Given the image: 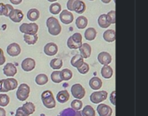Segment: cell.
Wrapping results in <instances>:
<instances>
[{"mask_svg":"<svg viewBox=\"0 0 148 116\" xmlns=\"http://www.w3.org/2000/svg\"><path fill=\"white\" fill-rule=\"evenodd\" d=\"M46 24L48 27V31L50 35L57 36L61 33L62 27H61L59 21L56 17H54V16L49 17L46 21Z\"/></svg>","mask_w":148,"mask_h":116,"instance_id":"obj_1","label":"cell"},{"mask_svg":"<svg viewBox=\"0 0 148 116\" xmlns=\"http://www.w3.org/2000/svg\"><path fill=\"white\" fill-rule=\"evenodd\" d=\"M41 99H42V102L45 108H49V109L56 108V100H55L53 93L50 90L43 91L41 95Z\"/></svg>","mask_w":148,"mask_h":116,"instance_id":"obj_2","label":"cell"},{"mask_svg":"<svg viewBox=\"0 0 148 116\" xmlns=\"http://www.w3.org/2000/svg\"><path fill=\"white\" fill-rule=\"evenodd\" d=\"M67 8L69 11H75L78 14H82L86 10V4L82 0H69Z\"/></svg>","mask_w":148,"mask_h":116,"instance_id":"obj_3","label":"cell"},{"mask_svg":"<svg viewBox=\"0 0 148 116\" xmlns=\"http://www.w3.org/2000/svg\"><path fill=\"white\" fill-rule=\"evenodd\" d=\"M67 45L71 49H80L82 45V36L80 33H75L71 36L67 42Z\"/></svg>","mask_w":148,"mask_h":116,"instance_id":"obj_4","label":"cell"},{"mask_svg":"<svg viewBox=\"0 0 148 116\" xmlns=\"http://www.w3.org/2000/svg\"><path fill=\"white\" fill-rule=\"evenodd\" d=\"M29 93H30L29 86L25 83H22L20 84V86L16 90V98L20 102H24L29 98Z\"/></svg>","mask_w":148,"mask_h":116,"instance_id":"obj_5","label":"cell"},{"mask_svg":"<svg viewBox=\"0 0 148 116\" xmlns=\"http://www.w3.org/2000/svg\"><path fill=\"white\" fill-rule=\"evenodd\" d=\"M19 30L23 34H29V35H35L38 31V25L36 23H23L19 27Z\"/></svg>","mask_w":148,"mask_h":116,"instance_id":"obj_6","label":"cell"},{"mask_svg":"<svg viewBox=\"0 0 148 116\" xmlns=\"http://www.w3.org/2000/svg\"><path fill=\"white\" fill-rule=\"evenodd\" d=\"M107 97H108L107 91H104V90L96 91V92H94L90 95V101L95 104H98V103H101L103 101H105L107 99Z\"/></svg>","mask_w":148,"mask_h":116,"instance_id":"obj_7","label":"cell"},{"mask_svg":"<svg viewBox=\"0 0 148 116\" xmlns=\"http://www.w3.org/2000/svg\"><path fill=\"white\" fill-rule=\"evenodd\" d=\"M71 94L75 99L81 100L85 96L86 91L81 84H74L71 88Z\"/></svg>","mask_w":148,"mask_h":116,"instance_id":"obj_8","label":"cell"},{"mask_svg":"<svg viewBox=\"0 0 148 116\" xmlns=\"http://www.w3.org/2000/svg\"><path fill=\"white\" fill-rule=\"evenodd\" d=\"M21 67L23 69V71L25 72H29L31 70H33L36 67V61L32 58H25L22 63H21Z\"/></svg>","mask_w":148,"mask_h":116,"instance_id":"obj_9","label":"cell"},{"mask_svg":"<svg viewBox=\"0 0 148 116\" xmlns=\"http://www.w3.org/2000/svg\"><path fill=\"white\" fill-rule=\"evenodd\" d=\"M60 20L64 24H69L74 20V15L68 10H63L60 13Z\"/></svg>","mask_w":148,"mask_h":116,"instance_id":"obj_10","label":"cell"},{"mask_svg":"<svg viewBox=\"0 0 148 116\" xmlns=\"http://www.w3.org/2000/svg\"><path fill=\"white\" fill-rule=\"evenodd\" d=\"M43 50L47 56H52L56 55V53L58 52V46L55 43H49L44 46Z\"/></svg>","mask_w":148,"mask_h":116,"instance_id":"obj_11","label":"cell"},{"mask_svg":"<svg viewBox=\"0 0 148 116\" xmlns=\"http://www.w3.org/2000/svg\"><path fill=\"white\" fill-rule=\"evenodd\" d=\"M7 54L10 56H17L21 53V48L18 43H13L7 47Z\"/></svg>","mask_w":148,"mask_h":116,"instance_id":"obj_12","label":"cell"},{"mask_svg":"<svg viewBox=\"0 0 148 116\" xmlns=\"http://www.w3.org/2000/svg\"><path fill=\"white\" fill-rule=\"evenodd\" d=\"M3 72L6 76L9 77H13L16 73H17V69L16 68V66L13 63H6V65L3 67Z\"/></svg>","mask_w":148,"mask_h":116,"instance_id":"obj_13","label":"cell"},{"mask_svg":"<svg viewBox=\"0 0 148 116\" xmlns=\"http://www.w3.org/2000/svg\"><path fill=\"white\" fill-rule=\"evenodd\" d=\"M10 19L14 23H20L23 18V13L18 9H14L9 16Z\"/></svg>","mask_w":148,"mask_h":116,"instance_id":"obj_14","label":"cell"},{"mask_svg":"<svg viewBox=\"0 0 148 116\" xmlns=\"http://www.w3.org/2000/svg\"><path fill=\"white\" fill-rule=\"evenodd\" d=\"M97 112L100 116H111L113 114L112 108L106 104H100L97 107Z\"/></svg>","mask_w":148,"mask_h":116,"instance_id":"obj_15","label":"cell"},{"mask_svg":"<svg viewBox=\"0 0 148 116\" xmlns=\"http://www.w3.org/2000/svg\"><path fill=\"white\" fill-rule=\"evenodd\" d=\"M98 61L102 65H108L112 62V56L108 52H101L98 55Z\"/></svg>","mask_w":148,"mask_h":116,"instance_id":"obj_16","label":"cell"},{"mask_svg":"<svg viewBox=\"0 0 148 116\" xmlns=\"http://www.w3.org/2000/svg\"><path fill=\"white\" fill-rule=\"evenodd\" d=\"M79 49H80L81 56L83 58H88L91 56L92 49H91V46L88 43H82V47Z\"/></svg>","mask_w":148,"mask_h":116,"instance_id":"obj_17","label":"cell"},{"mask_svg":"<svg viewBox=\"0 0 148 116\" xmlns=\"http://www.w3.org/2000/svg\"><path fill=\"white\" fill-rule=\"evenodd\" d=\"M57 116H82V113L78 110H75L72 108L63 109Z\"/></svg>","mask_w":148,"mask_h":116,"instance_id":"obj_18","label":"cell"},{"mask_svg":"<svg viewBox=\"0 0 148 116\" xmlns=\"http://www.w3.org/2000/svg\"><path fill=\"white\" fill-rule=\"evenodd\" d=\"M103 38L105 41L108 42V43H113L115 41L116 38V34H115V30H108L103 33Z\"/></svg>","mask_w":148,"mask_h":116,"instance_id":"obj_19","label":"cell"},{"mask_svg":"<svg viewBox=\"0 0 148 116\" xmlns=\"http://www.w3.org/2000/svg\"><path fill=\"white\" fill-rule=\"evenodd\" d=\"M71 65L76 69H79L80 67L82 66V64L84 63V61H83V57L81 56V55H75L72 57L71 59Z\"/></svg>","mask_w":148,"mask_h":116,"instance_id":"obj_20","label":"cell"},{"mask_svg":"<svg viewBox=\"0 0 148 116\" xmlns=\"http://www.w3.org/2000/svg\"><path fill=\"white\" fill-rule=\"evenodd\" d=\"M56 100L60 103H65L69 100V94L67 90H62L57 93L56 95Z\"/></svg>","mask_w":148,"mask_h":116,"instance_id":"obj_21","label":"cell"},{"mask_svg":"<svg viewBox=\"0 0 148 116\" xmlns=\"http://www.w3.org/2000/svg\"><path fill=\"white\" fill-rule=\"evenodd\" d=\"M39 16H40V12L36 9H30L27 12V18L33 23H35L39 18Z\"/></svg>","mask_w":148,"mask_h":116,"instance_id":"obj_22","label":"cell"},{"mask_svg":"<svg viewBox=\"0 0 148 116\" xmlns=\"http://www.w3.org/2000/svg\"><path fill=\"white\" fill-rule=\"evenodd\" d=\"M89 86L92 89L98 90L101 88L102 86V82L100 78L98 77H93L89 81Z\"/></svg>","mask_w":148,"mask_h":116,"instance_id":"obj_23","label":"cell"},{"mask_svg":"<svg viewBox=\"0 0 148 116\" xmlns=\"http://www.w3.org/2000/svg\"><path fill=\"white\" fill-rule=\"evenodd\" d=\"M23 39L24 42L29 44V45H33L35 43H36L37 40H38V36L36 34L35 35H29V34H23Z\"/></svg>","mask_w":148,"mask_h":116,"instance_id":"obj_24","label":"cell"},{"mask_svg":"<svg viewBox=\"0 0 148 116\" xmlns=\"http://www.w3.org/2000/svg\"><path fill=\"white\" fill-rule=\"evenodd\" d=\"M4 81H5V84H6L8 91L14 90L18 87V82L14 78H7V79H4Z\"/></svg>","mask_w":148,"mask_h":116,"instance_id":"obj_25","label":"cell"},{"mask_svg":"<svg viewBox=\"0 0 148 116\" xmlns=\"http://www.w3.org/2000/svg\"><path fill=\"white\" fill-rule=\"evenodd\" d=\"M22 108L23 110L28 115H31L35 113L36 111V107L34 105V103L32 102H27V103H24L23 106H22Z\"/></svg>","mask_w":148,"mask_h":116,"instance_id":"obj_26","label":"cell"},{"mask_svg":"<svg viewBox=\"0 0 148 116\" xmlns=\"http://www.w3.org/2000/svg\"><path fill=\"white\" fill-rule=\"evenodd\" d=\"M101 76H102L104 78L109 79V78L112 77V76H113V74H114V71H113V69H112L110 66H108V65H104V66L102 67V69H101Z\"/></svg>","mask_w":148,"mask_h":116,"instance_id":"obj_27","label":"cell"},{"mask_svg":"<svg viewBox=\"0 0 148 116\" xmlns=\"http://www.w3.org/2000/svg\"><path fill=\"white\" fill-rule=\"evenodd\" d=\"M96 34H97V32L95 28H88L86 30L84 36L88 41H93L96 37Z\"/></svg>","mask_w":148,"mask_h":116,"instance_id":"obj_28","label":"cell"},{"mask_svg":"<svg viewBox=\"0 0 148 116\" xmlns=\"http://www.w3.org/2000/svg\"><path fill=\"white\" fill-rule=\"evenodd\" d=\"M98 23H99L100 27H101V28H108L111 24L109 23V21H108V16H107L106 14H102V15H101L99 16V18H98Z\"/></svg>","mask_w":148,"mask_h":116,"instance_id":"obj_29","label":"cell"},{"mask_svg":"<svg viewBox=\"0 0 148 116\" xmlns=\"http://www.w3.org/2000/svg\"><path fill=\"white\" fill-rule=\"evenodd\" d=\"M75 24L78 29H84L88 25V19L84 16H80L77 17L75 21Z\"/></svg>","mask_w":148,"mask_h":116,"instance_id":"obj_30","label":"cell"},{"mask_svg":"<svg viewBox=\"0 0 148 116\" xmlns=\"http://www.w3.org/2000/svg\"><path fill=\"white\" fill-rule=\"evenodd\" d=\"M35 81H36V83L37 85L42 86V85H45L49 82V78L45 74H39L36 76Z\"/></svg>","mask_w":148,"mask_h":116,"instance_id":"obj_31","label":"cell"},{"mask_svg":"<svg viewBox=\"0 0 148 116\" xmlns=\"http://www.w3.org/2000/svg\"><path fill=\"white\" fill-rule=\"evenodd\" d=\"M62 64H63V62H62V59H60V58L52 59L51 62H50V67H51L53 69H56V70L60 69L62 67Z\"/></svg>","mask_w":148,"mask_h":116,"instance_id":"obj_32","label":"cell"},{"mask_svg":"<svg viewBox=\"0 0 148 116\" xmlns=\"http://www.w3.org/2000/svg\"><path fill=\"white\" fill-rule=\"evenodd\" d=\"M72 76H73V73L69 69H64L61 71V77L62 81H69L72 78Z\"/></svg>","mask_w":148,"mask_h":116,"instance_id":"obj_33","label":"cell"},{"mask_svg":"<svg viewBox=\"0 0 148 116\" xmlns=\"http://www.w3.org/2000/svg\"><path fill=\"white\" fill-rule=\"evenodd\" d=\"M61 10H62V6L58 3H53L49 6V11H50V13H52L54 15L59 14L61 12Z\"/></svg>","mask_w":148,"mask_h":116,"instance_id":"obj_34","label":"cell"},{"mask_svg":"<svg viewBox=\"0 0 148 116\" xmlns=\"http://www.w3.org/2000/svg\"><path fill=\"white\" fill-rule=\"evenodd\" d=\"M82 116H95V111L93 108V107L88 105L86 107H84L82 112Z\"/></svg>","mask_w":148,"mask_h":116,"instance_id":"obj_35","label":"cell"},{"mask_svg":"<svg viewBox=\"0 0 148 116\" xmlns=\"http://www.w3.org/2000/svg\"><path fill=\"white\" fill-rule=\"evenodd\" d=\"M51 80L55 83H60V82H62V79L61 77V71L56 70V71L52 72V74H51Z\"/></svg>","mask_w":148,"mask_h":116,"instance_id":"obj_36","label":"cell"},{"mask_svg":"<svg viewBox=\"0 0 148 116\" xmlns=\"http://www.w3.org/2000/svg\"><path fill=\"white\" fill-rule=\"evenodd\" d=\"M10 103V97L6 94H1L0 95V107L3 108L8 106Z\"/></svg>","mask_w":148,"mask_h":116,"instance_id":"obj_37","label":"cell"},{"mask_svg":"<svg viewBox=\"0 0 148 116\" xmlns=\"http://www.w3.org/2000/svg\"><path fill=\"white\" fill-rule=\"evenodd\" d=\"M71 108H72L73 109H75V110L80 111V110L82 109V102L80 100L75 99V100H74V101L71 102Z\"/></svg>","mask_w":148,"mask_h":116,"instance_id":"obj_38","label":"cell"},{"mask_svg":"<svg viewBox=\"0 0 148 116\" xmlns=\"http://www.w3.org/2000/svg\"><path fill=\"white\" fill-rule=\"evenodd\" d=\"M13 6L10 5V4H5L4 5V9H3V16H9L10 14L11 13V11L13 10Z\"/></svg>","mask_w":148,"mask_h":116,"instance_id":"obj_39","label":"cell"},{"mask_svg":"<svg viewBox=\"0 0 148 116\" xmlns=\"http://www.w3.org/2000/svg\"><path fill=\"white\" fill-rule=\"evenodd\" d=\"M108 19L110 23H115V10H110L108 14H107Z\"/></svg>","mask_w":148,"mask_h":116,"instance_id":"obj_40","label":"cell"},{"mask_svg":"<svg viewBox=\"0 0 148 116\" xmlns=\"http://www.w3.org/2000/svg\"><path fill=\"white\" fill-rule=\"evenodd\" d=\"M77 69H78L79 73H81V74H82V75L87 74V73L88 72V70H89V65H88V63L84 62V63L82 64V66L80 67V68Z\"/></svg>","mask_w":148,"mask_h":116,"instance_id":"obj_41","label":"cell"},{"mask_svg":"<svg viewBox=\"0 0 148 116\" xmlns=\"http://www.w3.org/2000/svg\"><path fill=\"white\" fill-rule=\"evenodd\" d=\"M0 92H2V93H7V92H9L8 89H7V87H6L4 79L0 80Z\"/></svg>","mask_w":148,"mask_h":116,"instance_id":"obj_42","label":"cell"},{"mask_svg":"<svg viewBox=\"0 0 148 116\" xmlns=\"http://www.w3.org/2000/svg\"><path fill=\"white\" fill-rule=\"evenodd\" d=\"M15 116H29V115H27V114L23 110L22 107H20V108H18L16 109Z\"/></svg>","mask_w":148,"mask_h":116,"instance_id":"obj_43","label":"cell"},{"mask_svg":"<svg viewBox=\"0 0 148 116\" xmlns=\"http://www.w3.org/2000/svg\"><path fill=\"white\" fill-rule=\"evenodd\" d=\"M5 61H6V58H5V56H4L3 51V49L0 48V66L3 65V64H4Z\"/></svg>","mask_w":148,"mask_h":116,"instance_id":"obj_44","label":"cell"},{"mask_svg":"<svg viewBox=\"0 0 148 116\" xmlns=\"http://www.w3.org/2000/svg\"><path fill=\"white\" fill-rule=\"evenodd\" d=\"M115 95H116V91L114 90V91H113L111 93V95H110V101H111V103L114 106L116 105V102H115Z\"/></svg>","mask_w":148,"mask_h":116,"instance_id":"obj_45","label":"cell"},{"mask_svg":"<svg viewBox=\"0 0 148 116\" xmlns=\"http://www.w3.org/2000/svg\"><path fill=\"white\" fill-rule=\"evenodd\" d=\"M4 3H0V16H3V9H4Z\"/></svg>","mask_w":148,"mask_h":116,"instance_id":"obj_46","label":"cell"},{"mask_svg":"<svg viewBox=\"0 0 148 116\" xmlns=\"http://www.w3.org/2000/svg\"><path fill=\"white\" fill-rule=\"evenodd\" d=\"M0 116H6V111L2 107H0Z\"/></svg>","mask_w":148,"mask_h":116,"instance_id":"obj_47","label":"cell"},{"mask_svg":"<svg viewBox=\"0 0 148 116\" xmlns=\"http://www.w3.org/2000/svg\"><path fill=\"white\" fill-rule=\"evenodd\" d=\"M10 3H13V4H19V3H22L23 0H10Z\"/></svg>","mask_w":148,"mask_h":116,"instance_id":"obj_48","label":"cell"},{"mask_svg":"<svg viewBox=\"0 0 148 116\" xmlns=\"http://www.w3.org/2000/svg\"><path fill=\"white\" fill-rule=\"evenodd\" d=\"M103 3H110L111 2V0H101Z\"/></svg>","mask_w":148,"mask_h":116,"instance_id":"obj_49","label":"cell"},{"mask_svg":"<svg viewBox=\"0 0 148 116\" xmlns=\"http://www.w3.org/2000/svg\"><path fill=\"white\" fill-rule=\"evenodd\" d=\"M48 1H49V2H53V3H55L56 0H48Z\"/></svg>","mask_w":148,"mask_h":116,"instance_id":"obj_50","label":"cell"},{"mask_svg":"<svg viewBox=\"0 0 148 116\" xmlns=\"http://www.w3.org/2000/svg\"><path fill=\"white\" fill-rule=\"evenodd\" d=\"M90 1H94V0H90Z\"/></svg>","mask_w":148,"mask_h":116,"instance_id":"obj_51","label":"cell"}]
</instances>
